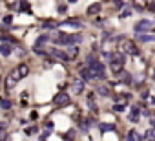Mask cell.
<instances>
[{"label":"cell","mask_w":155,"mask_h":141,"mask_svg":"<svg viewBox=\"0 0 155 141\" xmlns=\"http://www.w3.org/2000/svg\"><path fill=\"white\" fill-rule=\"evenodd\" d=\"M139 115H141L139 108H135V106H133V108H131V114H130V117H128V119L135 123V121H139Z\"/></svg>","instance_id":"obj_16"},{"label":"cell","mask_w":155,"mask_h":141,"mask_svg":"<svg viewBox=\"0 0 155 141\" xmlns=\"http://www.w3.org/2000/svg\"><path fill=\"white\" fill-rule=\"evenodd\" d=\"M77 55H79V50H77V48H70L68 52H66V57H68V61H70V59H75Z\"/></svg>","instance_id":"obj_21"},{"label":"cell","mask_w":155,"mask_h":141,"mask_svg":"<svg viewBox=\"0 0 155 141\" xmlns=\"http://www.w3.org/2000/svg\"><path fill=\"white\" fill-rule=\"evenodd\" d=\"M0 84H2V77H0Z\"/></svg>","instance_id":"obj_36"},{"label":"cell","mask_w":155,"mask_h":141,"mask_svg":"<svg viewBox=\"0 0 155 141\" xmlns=\"http://www.w3.org/2000/svg\"><path fill=\"white\" fill-rule=\"evenodd\" d=\"M144 137H146V139H150V141H155V128H151V130H148Z\"/></svg>","instance_id":"obj_26"},{"label":"cell","mask_w":155,"mask_h":141,"mask_svg":"<svg viewBox=\"0 0 155 141\" xmlns=\"http://www.w3.org/2000/svg\"><path fill=\"white\" fill-rule=\"evenodd\" d=\"M46 52H48V55H51V57H55V59H60V61H68L66 53H64V52H60V50H57V48H49V50H46Z\"/></svg>","instance_id":"obj_7"},{"label":"cell","mask_w":155,"mask_h":141,"mask_svg":"<svg viewBox=\"0 0 155 141\" xmlns=\"http://www.w3.org/2000/svg\"><path fill=\"white\" fill-rule=\"evenodd\" d=\"M48 40H49V37H48V35H40V37H38V40H37V44H35V48H40V46L48 44Z\"/></svg>","instance_id":"obj_18"},{"label":"cell","mask_w":155,"mask_h":141,"mask_svg":"<svg viewBox=\"0 0 155 141\" xmlns=\"http://www.w3.org/2000/svg\"><path fill=\"white\" fill-rule=\"evenodd\" d=\"M2 22H4V26H9V24H11V22H13V17H11V15H6Z\"/></svg>","instance_id":"obj_27"},{"label":"cell","mask_w":155,"mask_h":141,"mask_svg":"<svg viewBox=\"0 0 155 141\" xmlns=\"http://www.w3.org/2000/svg\"><path fill=\"white\" fill-rule=\"evenodd\" d=\"M99 128H100V132H115V125L113 123H102Z\"/></svg>","instance_id":"obj_15"},{"label":"cell","mask_w":155,"mask_h":141,"mask_svg":"<svg viewBox=\"0 0 155 141\" xmlns=\"http://www.w3.org/2000/svg\"><path fill=\"white\" fill-rule=\"evenodd\" d=\"M100 11V4L99 2H95V4H91L90 8H88V15H97Z\"/></svg>","instance_id":"obj_17"},{"label":"cell","mask_w":155,"mask_h":141,"mask_svg":"<svg viewBox=\"0 0 155 141\" xmlns=\"http://www.w3.org/2000/svg\"><path fill=\"white\" fill-rule=\"evenodd\" d=\"M57 9H58V13H62V15H64L66 11H68V8H66V4H58V6H57Z\"/></svg>","instance_id":"obj_28"},{"label":"cell","mask_w":155,"mask_h":141,"mask_svg":"<svg viewBox=\"0 0 155 141\" xmlns=\"http://www.w3.org/2000/svg\"><path fill=\"white\" fill-rule=\"evenodd\" d=\"M71 88H73L75 93H82V92H84V83H82V81H75V83L71 84Z\"/></svg>","instance_id":"obj_14"},{"label":"cell","mask_w":155,"mask_h":141,"mask_svg":"<svg viewBox=\"0 0 155 141\" xmlns=\"http://www.w3.org/2000/svg\"><path fill=\"white\" fill-rule=\"evenodd\" d=\"M11 44H4V42H0V55L2 57H9L11 55Z\"/></svg>","instance_id":"obj_12"},{"label":"cell","mask_w":155,"mask_h":141,"mask_svg":"<svg viewBox=\"0 0 155 141\" xmlns=\"http://www.w3.org/2000/svg\"><path fill=\"white\" fill-rule=\"evenodd\" d=\"M137 40H141V42H153L155 35L153 33H137Z\"/></svg>","instance_id":"obj_10"},{"label":"cell","mask_w":155,"mask_h":141,"mask_svg":"<svg viewBox=\"0 0 155 141\" xmlns=\"http://www.w3.org/2000/svg\"><path fill=\"white\" fill-rule=\"evenodd\" d=\"M119 75V79H122L126 84H130V81H131V77H130V74H126V72H122V70H121V72L117 74Z\"/></svg>","instance_id":"obj_22"},{"label":"cell","mask_w":155,"mask_h":141,"mask_svg":"<svg viewBox=\"0 0 155 141\" xmlns=\"http://www.w3.org/2000/svg\"><path fill=\"white\" fill-rule=\"evenodd\" d=\"M144 8H146V9H150V11H155V2H146V4H144Z\"/></svg>","instance_id":"obj_29"},{"label":"cell","mask_w":155,"mask_h":141,"mask_svg":"<svg viewBox=\"0 0 155 141\" xmlns=\"http://www.w3.org/2000/svg\"><path fill=\"white\" fill-rule=\"evenodd\" d=\"M66 26H71V28H80L82 24H80V20H77V18H70V20H66Z\"/></svg>","instance_id":"obj_20"},{"label":"cell","mask_w":155,"mask_h":141,"mask_svg":"<svg viewBox=\"0 0 155 141\" xmlns=\"http://www.w3.org/2000/svg\"><path fill=\"white\" fill-rule=\"evenodd\" d=\"M97 93H99V96H102V97H109V96H112V88L106 86V84H100L97 88Z\"/></svg>","instance_id":"obj_11"},{"label":"cell","mask_w":155,"mask_h":141,"mask_svg":"<svg viewBox=\"0 0 155 141\" xmlns=\"http://www.w3.org/2000/svg\"><path fill=\"white\" fill-rule=\"evenodd\" d=\"M133 30H135V33H148L153 30V22L151 20H139Z\"/></svg>","instance_id":"obj_5"},{"label":"cell","mask_w":155,"mask_h":141,"mask_svg":"<svg viewBox=\"0 0 155 141\" xmlns=\"http://www.w3.org/2000/svg\"><path fill=\"white\" fill-rule=\"evenodd\" d=\"M0 106H2L4 110H9L11 108V101L9 99H0Z\"/></svg>","instance_id":"obj_25"},{"label":"cell","mask_w":155,"mask_h":141,"mask_svg":"<svg viewBox=\"0 0 155 141\" xmlns=\"http://www.w3.org/2000/svg\"><path fill=\"white\" fill-rule=\"evenodd\" d=\"M80 75H82V79L88 81V83H90V81H95V77L91 75V72H90L88 68H80Z\"/></svg>","instance_id":"obj_13"},{"label":"cell","mask_w":155,"mask_h":141,"mask_svg":"<svg viewBox=\"0 0 155 141\" xmlns=\"http://www.w3.org/2000/svg\"><path fill=\"white\" fill-rule=\"evenodd\" d=\"M6 128V123H0V130H4Z\"/></svg>","instance_id":"obj_35"},{"label":"cell","mask_w":155,"mask_h":141,"mask_svg":"<svg viewBox=\"0 0 155 141\" xmlns=\"http://www.w3.org/2000/svg\"><path fill=\"white\" fill-rule=\"evenodd\" d=\"M58 24L55 20H44V24H42V28H46V30H55Z\"/></svg>","instance_id":"obj_19"},{"label":"cell","mask_w":155,"mask_h":141,"mask_svg":"<svg viewBox=\"0 0 155 141\" xmlns=\"http://www.w3.org/2000/svg\"><path fill=\"white\" fill-rule=\"evenodd\" d=\"M151 101H153V103H155V97H153V99H151Z\"/></svg>","instance_id":"obj_37"},{"label":"cell","mask_w":155,"mask_h":141,"mask_svg":"<svg viewBox=\"0 0 155 141\" xmlns=\"http://www.w3.org/2000/svg\"><path fill=\"white\" fill-rule=\"evenodd\" d=\"M113 110H115V112H122V110H124V105H115Z\"/></svg>","instance_id":"obj_33"},{"label":"cell","mask_w":155,"mask_h":141,"mask_svg":"<svg viewBox=\"0 0 155 141\" xmlns=\"http://www.w3.org/2000/svg\"><path fill=\"white\" fill-rule=\"evenodd\" d=\"M88 70L91 72V75H93L95 79H99V81L106 79V68H104L102 62L95 61V62H91V64H88Z\"/></svg>","instance_id":"obj_2"},{"label":"cell","mask_w":155,"mask_h":141,"mask_svg":"<svg viewBox=\"0 0 155 141\" xmlns=\"http://www.w3.org/2000/svg\"><path fill=\"white\" fill-rule=\"evenodd\" d=\"M121 52H122V55L124 53H130V55H139V48L131 42V40H128V39H124L122 37V40H121Z\"/></svg>","instance_id":"obj_4"},{"label":"cell","mask_w":155,"mask_h":141,"mask_svg":"<svg viewBox=\"0 0 155 141\" xmlns=\"http://www.w3.org/2000/svg\"><path fill=\"white\" fill-rule=\"evenodd\" d=\"M126 141H139V134H137L135 130H130V132H128Z\"/></svg>","instance_id":"obj_23"},{"label":"cell","mask_w":155,"mask_h":141,"mask_svg":"<svg viewBox=\"0 0 155 141\" xmlns=\"http://www.w3.org/2000/svg\"><path fill=\"white\" fill-rule=\"evenodd\" d=\"M124 62H126V57H124L122 53H112V59H109V64H112V70H113L115 74H119L121 70H122Z\"/></svg>","instance_id":"obj_3"},{"label":"cell","mask_w":155,"mask_h":141,"mask_svg":"<svg viewBox=\"0 0 155 141\" xmlns=\"http://www.w3.org/2000/svg\"><path fill=\"white\" fill-rule=\"evenodd\" d=\"M70 103H71L70 96H68V93H64V92H62V93H58V96L55 97V105H57V106H60V108H62V106H68Z\"/></svg>","instance_id":"obj_6"},{"label":"cell","mask_w":155,"mask_h":141,"mask_svg":"<svg viewBox=\"0 0 155 141\" xmlns=\"http://www.w3.org/2000/svg\"><path fill=\"white\" fill-rule=\"evenodd\" d=\"M150 125L155 128V114H150Z\"/></svg>","instance_id":"obj_32"},{"label":"cell","mask_w":155,"mask_h":141,"mask_svg":"<svg viewBox=\"0 0 155 141\" xmlns=\"http://www.w3.org/2000/svg\"><path fill=\"white\" fill-rule=\"evenodd\" d=\"M26 134H37V127H29V128H26Z\"/></svg>","instance_id":"obj_31"},{"label":"cell","mask_w":155,"mask_h":141,"mask_svg":"<svg viewBox=\"0 0 155 141\" xmlns=\"http://www.w3.org/2000/svg\"><path fill=\"white\" fill-rule=\"evenodd\" d=\"M37 117H38V114H37V112H31V119H33V121L37 119Z\"/></svg>","instance_id":"obj_34"},{"label":"cell","mask_w":155,"mask_h":141,"mask_svg":"<svg viewBox=\"0 0 155 141\" xmlns=\"http://www.w3.org/2000/svg\"><path fill=\"white\" fill-rule=\"evenodd\" d=\"M130 15H131V9H124V11L121 13V17H122V18H126V17H130Z\"/></svg>","instance_id":"obj_30"},{"label":"cell","mask_w":155,"mask_h":141,"mask_svg":"<svg viewBox=\"0 0 155 141\" xmlns=\"http://www.w3.org/2000/svg\"><path fill=\"white\" fill-rule=\"evenodd\" d=\"M15 70H16V74H18V79H24V77L29 75V66H28V64H20V66H16Z\"/></svg>","instance_id":"obj_8"},{"label":"cell","mask_w":155,"mask_h":141,"mask_svg":"<svg viewBox=\"0 0 155 141\" xmlns=\"http://www.w3.org/2000/svg\"><path fill=\"white\" fill-rule=\"evenodd\" d=\"M18 8H20V11H24V13H31V4H28V2H20Z\"/></svg>","instance_id":"obj_24"},{"label":"cell","mask_w":155,"mask_h":141,"mask_svg":"<svg viewBox=\"0 0 155 141\" xmlns=\"http://www.w3.org/2000/svg\"><path fill=\"white\" fill-rule=\"evenodd\" d=\"M55 44H60V46H71V48H73V46L75 44H80L82 42V35H70V33H64V31H58L53 39H51Z\"/></svg>","instance_id":"obj_1"},{"label":"cell","mask_w":155,"mask_h":141,"mask_svg":"<svg viewBox=\"0 0 155 141\" xmlns=\"http://www.w3.org/2000/svg\"><path fill=\"white\" fill-rule=\"evenodd\" d=\"M18 81V74H16V70H13V72L9 74V77H7V83H6V88L7 90H11L13 86H15V83Z\"/></svg>","instance_id":"obj_9"}]
</instances>
